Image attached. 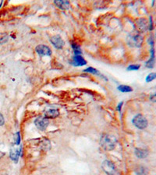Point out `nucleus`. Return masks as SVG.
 <instances>
[{
	"label": "nucleus",
	"mask_w": 156,
	"mask_h": 175,
	"mask_svg": "<svg viewBox=\"0 0 156 175\" xmlns=\"http://www.w3.org/2000/svg\"><path fill=\"white\" fill-rule=\"evenodd\" d=\"M150 100L152 101V102L156 103V93L155 94H152V95L150 96Z\"/></svg>",
	"instance_id": "nucleus-22"
},
{
	"label": "nucleus",
	"mask_w": 156,
	"mask_h": 175,
	"mask_svg": "<svg viewBox=\"0 0 156 175\" xmlns=\"http://www.w3.org/2000/svg\"><path fill=\"white\" fill-rule=\"evenodd\" d=\"M2 2H1V3H0V7L2 6Z\"/></svg>",
	"instance_id": "nucleus-25"
},
{
	"label": "nucleus",
	"mask_w": 156,
	"mask_h": 175,
	"mask_svg": "<svg viewBox=\"0 0 156 175\" xmlns=\"http://www.w3.org/2000/svg\"><path fill=\"white\" fill-rule=\"evenodd\" d=\"M155 38H156V32H155Z\"/></svg>",
	"instance_id": "nucleus-26"
},
{
	"label": "nucleus",
	"mask_w": 156,
	"mask_h": 175,
	"mask_svg": "<svg viewBox=\"0 0 156 175\" xmlns=\"http://www.w3.org/2000/svg\"><path fill=\"white\" fill-rule=\"evenodd\" d=\"M14 142H15V145H20V140H21V138H20V134L19 132L16 133L14 135Z\"/></svg>",
	"instance_id": "nucleus-19"
},
{
	"label": "nucleus",
	"mask_w": 156,
	"mask_h": 175,
	"mask_svg": "<svg viewBox=\"0 0 156 175\" xmlns=\"http://www.w3.org/2000/svg\"><path fill=\"white\" fill-rule=\"evenodd\" d=\"M54 3L57 6L59 9H62V10L69 9V2L68 1H59V0H56V1H54Z\"/></svg>",
	"instance_id": "nucleus-13"
},
{
	"label": "nucleus",
	"mask_w": 156,
	"mask_h": 175,
	"mask_svg": "<svg viewBox=\"0 0 156 175\" xmlns=\"http://www.w3.org/2000/svg\"><path fill=\"white\" fill-rule=\"evenodd\" d=\"M150 30H152V17H150V27H149Z\"/></svg>",
	"instance_id": "nucleus-24"
},
{
	"label": "nucleus",
	"mask_w": 156,
	"mask_h": 175,
	"mask_svg": "<svg viewBox=\"0 0 156 175\" xmlns=\"http://www.w3.org/2000/svg\"><path fill=\"white\" fill-rule=\"evenodd\" d=\"M21 149H22V147H20V149L11 148L9 151V157L13 161L15 162L16 164L18 162L19 157L21 155Z\"/></svg>",
	"instance_id": "nucleus-9"
},
{
	"label": "nucleus",
	"mask_w": 156,
	"mask_h": 175,
	"mask_svg": "<svg viewBox=\"0 0 156 175\" xmlns=\"http://www.w3.org/2000/svg\"><path fill=\"white\" fill-rule=\"evenodd\" d=\"M135 173L137 175H147L148 174V170L144 166H137L135 168Z\"/></svg>",
	"instance_id": "nucleus-14"
},
{
	"label": "nucleus",
	"mask_w": 156,
	"mask_h": 175,
	"mask_svg": "<svg viewBox=\"0 0 156 175\" xmlns=\"http://www.w3.org/2000/svg\"><path fill=\"white\" fill-rule=\"evenodd\" d=\"M118 90H120L122 93H130L133 91V89L131 87L127 86V85H120L118 87Z\"/></svg>",
	"instance_id": "nucleus-16"
},
{
	"label": "nucleus",
	"mask_w": 156,
	"mask_h": 175,
	"mask_svg": "<svg viewBox=\"0 0 156 175\" xmlns=\"http://www.w3.org/2000/svg\"><path fill=\"white\" fill-rule=\"evenodd\" d=\"M140 65H130V66L127 67V70H138L140 69Z\"/></svg>",
	"instance_id": "nucleus-20"
},
{
	"label": "nucleus",
	"mask_w": 156,
	"mask_h": 175,
	"mask_svg": "<svg viewBox=\"0 0 156 175\" xmlns=\"http://www.w3.org/2000/svg\"><path fill=\"white\" fill-rule=\"evenodd\" d=\"M50 41L53 44V46L57 49H62L65 44L64 41L62 40V38L59 35H55L52 37L50 38Z\"/></svg>",
	"instance_id": "nucleus-8"
},
{
	"label": "nucleus",
	"mask_w": 156,
	"mask_h": 175,
	"mask_svg": "<svg viewBox=\"0 0 156 175\" xmlns=\"http://www.w3.org/2000/svg\"><path fill=\"white\" fill-rule=\"evenodd\" d=\"M84 72L92 73V74H94V75H100V76H102V78H104L105 80H107V79H106L105 76H103V75H102L100 73H99V71H98V69H94V68H93V67H88V68H87L86 69H84Z\"/></svg>",
	"instance_id": "nucleus-15"
},
{
	"label": "nucleus",
	"mask_w": 156,
	"mask_h": 175,
	"mask_svg": "<svg viewBox=\"0 0 156 175\" xmlns=\"http://www.w3.org/2000/svg\"><path fill=\"white\" fill-rule=\"evenodd\" d=\"M71 46L74 49V52L75 55H81V50H80V48L79 46V44H76L75 42H72Z\"/></svg>",
	"instance_id": "nucleus-17"
},
{
	"label": "nucleus",
	"mask_w": 156,
	"mask_h": 175,
	"mask_svg": "<svg viewBox=\"0 0 156 175\" xmlns=\"http://www.w3.org/2000/svg\"><path fill=\"white\" fill-rule=\"evenodd\" d=\"M123 102H120V104H118V106H117V107H116V110L118 111H120V112L121 111V109H122V107H123Z\"/></svg>",
	"instance_id": "nucleus-23"
},
{
	"label": "nucleus",
	"mask_w": 156,
	"mask_h": 175,
	"mask_svg": "<svg viewBox=\"0 0 156 175\" xmlns=\"http://www.w3.org/2000/svg\"><path fill=\"white\" fill-rule=\"evenodd\" d=\"M100 145L105 151H112L117 145V139L116 136L109 134H103L101 136Z\"/></svg>",
	"instance_id": "nucleus-1"
},
{
	"label": "nucleus",
	"mask_w": 156,
	"mask_h": 175,
	"mask_svg": "<svg viewBox=\"0 0 156 175\" xmlns=\"http://www.w3.org/2000/svg\"><path fill=\"white\" fill-rule=\"evenodd\" d=\"M36 52L40 56H50L52 55V50L49 46L44 44H39L35 48Z\"/></svg>",
	"instance_id": "nucleus-6"
},
{
	"label": "nucleus",
	"mask_w": 156,
	"mask_h": 175,
	"mask_svg": "<svg viewBox=\"0 0 156 175\" xmlns=\"http://www.w3.org/2000/svg\"><path fill=\"white\" fill-rule=\"evenodd\" d=\"M132 122H133L134 126L137 127L139 129H146L147 127V124H148V122H147V120L146 119V117L144 115H140V114L137 115L133 118Z\"/></svg>",
	"instance_id": "nucleus-3"
},
{
	"label": "nucleus",
	"mask_w": 156,
	"mask_h": 175,
	"mask_svg": "<svg viewBox=\"0 0 156 175\" xmlns=\"http://www.w3.org/2000/svg\"><path fill=\"white\" fill-rule=\"evenodd\" d=\"M59 115V111L56 108H49L45 112V117L48 119L56 118Z\"/></svg>",
	"instance_id": "nucleus-11"
},
{
	"label": "nucleus",
	"mask_w": 156,
	"mask_h": 175,
	"mask_svg": "<svg viewBox=\"0 0 156 175\" xmlns=\"http://www.w3.org/2000/svg\"><path fill=\"white\" fill-rule=\"evenodd\" d=\"M71 64L74 66H84L87 64V62L81 55H74L73 57Z\"/></svg>",
	"instance_id": "nucleus-10"
},
{
	"label": "nucleus",
	"mask_w": 156,
	"mask_h": 175,
	"mask_svg": "<svg viewBox=\"0 0 156 175\" xmlns=\"http://www.w3.org/2000/svg\"><path fill=\"white\" fill-rule=\"evenodd\" d=\"M135 155L137 156V158L144 159V158H146L148 156V151L146 150V149H143L137 148L135 149Z\"/></svg>",
	"instance_id": "nucleus-12"
},
{
	"label": "nucleus",
	"mask_w": 156,
	"mask_h": 175,
	"mask_svg": "<svg viewBox=\"0 0 156 175\" xmlns=\"http://www.w3.org/2000/svg\"><path fill=\"white\" fill-rule=\"evenodd\" d=\"M156 79V73H152L148 74L147 77H146V82L149 83L152 82V80H154Z\"/></svg>",
	"instance_id": "nucleus-18"
},
{
	"label": "nucleus",
	"mask_w": 156,
	"mask_h": 175,
	"mask_svg": "<svg viewBox=\"0 0 156 175\" xmlns=\"http://www.w3.org/2000/svg\"><path fill=\"white\" fill-rule=\"evenodd\" d=\"M102 168L107 175H116V171H117L116 166L114 165L113 163L108 160H105L102 162Z\"/></svg>",
	"instance_id": "nucleus-4"
},
{
	"label": "nucleus",
	"mask_w": 156,
	"mask_h": 175,
	"mask_svg": "<svg viewBox=\"0 0 156 175\" xmlns=\"http://www.w3.org/2000/svg\"><path fill=\"white\" fill-rule=\"evenodd\" d=\"M137 31L138 32H145L148 28V23L145 18H140L136 20L135 22Z\"/></svg>",
	"instance_id": "nucleus-7"
},
{
	"label": "nucleus",
	"mask_w": 156,
	"mask_h": 175,
	"mask_svg": "<svg viewBox=\"0 0 156 175\" xmlns=\"http://www.w3.org/2000/svg\"><path fill=\"white\" fill-rule=\"evenodd\" d=\"M49 119L45 117H42V116L37 117L34 121V124L40 131H45L47 129V127L49 126Z\"/></svg>",
	"instance_id": "nucleus-5"
},
{
	"label": "nucleus",
	"mask_w": 156,
	"mask_h": 175,
	"mask_svg": "<svg viewBox=\"0 0 156 175\" xmlns=\"http://www.w3.org/2000/svg\"><path fill=\"white\" fill-rule=\"evenodd\" d=\"M5 124V119L4 117L2 115V114L0 113V126H2Z\"/></svg>",
	"instance_id": "nucleus-21"
},
{
	"label": "nucleus",
	"mask_w": 156,
	"mask_h": 175,
	"mask_svg": "<svg viewBox=\"0 0 156 175\" xmlns=\"http://www.w3.org/2000/svg\"><path fill=\"white\" fill-rule=\"evenodd\" d=\"M143 41H144V38L140 33H131L128 36L127 38V43L130 46L132 47H136V48H139L142 45Z\"/></svg>",
	"instance_id": "nucleus-2"
}]
</instances>
